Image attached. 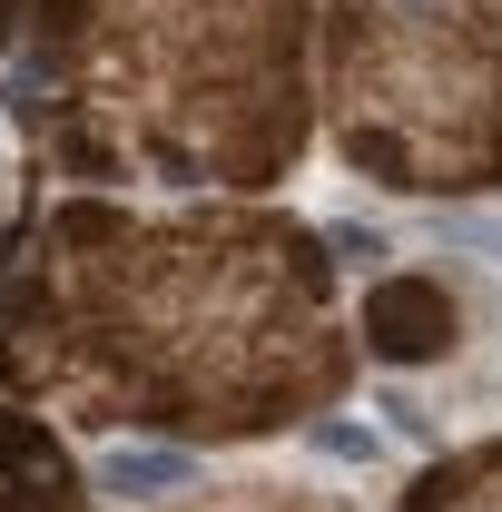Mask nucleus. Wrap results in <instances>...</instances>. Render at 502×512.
<instances>
[{
	"label": "nucleus",
	"instance_id": "obj_1",
	"mask_svg": "<svg viewBox=\"0 0 502 512\" xmlns=\"http://www.w3.org/2000/svg\"><path fill=\"white\" fill-rule=\"evenodd\" d=\"M355 384L325 237L247 207L50 197L0 247V404L89 434L256 444Z\"/></svg>",
	"mask_w": 502,
	"mask_h": 512
},
{
	"label": "nucleus",
	"instance_id": "obj_2",
	"mask_svg": "<svg viewBox=\"0 0 502 512\" xmlns=\"http://www.w3.org/2000/svg\"><path fill=\"white\" fill-rule=\"evenodd\" d=\"M30 158L79 188H276L306 158V0H30Z\"/></svg>",
	"mask_w": 502,
	"mask_h": 512
},
{
	"label": "nucleus",
	"instance_id": "obj_3",
	"mask_svg": "<svg viewBox=\"0 0 502 512\" xmlns=\"http://www.w3.org/2000/svg\"><path fill=\"white\" fill-rule=\"evenodd\" d=\"M325 109L384 188H493L502 0H325Z\"/></svg>",
	"mask_w": 502,
	"mask_h": 512
},
{
	"label": "nucleus",
	"instance_id": "obj_4",
	"mask_svg": "<svg viewBox=\"0 0 502 512\" xmlns=\"http://www.w3.org/2000/svg\"><path fill=\"white\" fill-rule=\"evenodd\" d=\"M0 512H89V483H79L69 444L30 404H0Z\"/></svg>",
	"mask_w": 502,
	"mask_h": 512
},
{
	"label": "nucleus",
	"instance_id": "obj_5",
	"mask_svg": "<svg viewBox=\"0 0 502 512\" xmlns=\"http://www.w3.org/2000/svg\"><path fill=\"white\" fill-rule=\"evenodd\" d=\"M404 512H502V444H473V453H453V463H434L404 493Z\"/></svg>",
	"mask_w": 502,
	"mask_h": 512
},
{
	"label": "nucleus",
	"instance_id": "obj_6",
	"mask_svg": "<svg viewBox=\"0 0 502 512\" xmlns=\"http://www.w3.org/2000/svg\"><path fill=\"white\" fill-rule=\"evenodd\" d=\"M158 512H345V503H315V493H286V483H227V493L158 503Z\"/></svg>",
	"mask_w": 502,
	"mask_h": 512
},
{
	"label": "nucleus",
	"instance_id": "obj_7",
	"mask_svg": "<svg viewBox=\"0 0 502 512\" xmlns=\"http://www.w3.org/2000/svg\"><path fill=\"white\" fill-rule=\"evenodd\" d=\"M30 20V0H0V50H10V30Z\"/></svg>",
	"mask_w": 502,
	"mask_h": 512
}]
</instances>
